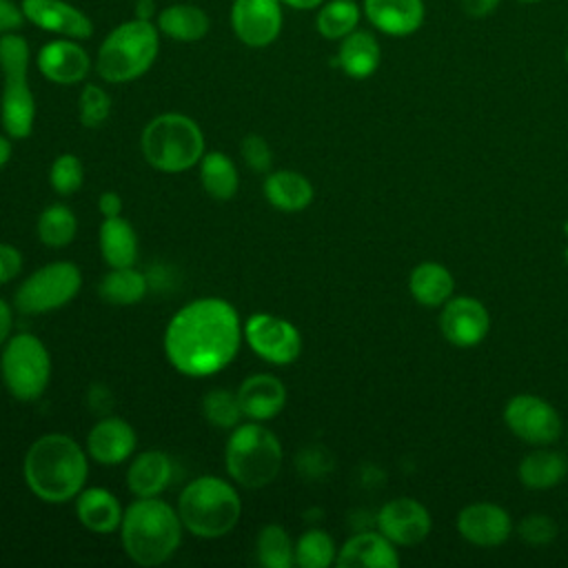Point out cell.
Listing matches in <instances>:
<instances>
[{
  "label": "cell",
  "mask_w": 568,
  "mask_h": 568,
  "mask_svg": "<svg viewBox=\"0 0 568 568\" xmlns=\"http://www.w3.org/2000/svg\"><path fill=\"white\" fill-rule=\"evenodd\" d=\"M244 339L235 306L222 297H197L166 324L164 353L189 377H209L226 368Z\"/></svg>",
  "instance_id": "6da1fadb"
},
{
  "label": "cell",
  "mask_w": 568,
  "mask_h": 568,
  "mask_svg": "<svg viewBox=\"0 0 568 568\" xmlns=\"http://www.w3.org/2000/svg\"><path fill=\"white\" fill-rule=\"evenodd\" d=\"M29 490L47 504H64L78 497L89 475V462L80 444L62 433L38 437L22 462Z\"/></svg>",
  "instance_id": "7a4b0ae2"
},
{
  "label": "cell",
  "mask_w": 568,
  "mask_h": 568,
  "mask_svg": "<svg viewBox=\"0 0 568 568\" xmlns=\"http://www.w3.org/2000/svg\"><path fill=\"white\" fill-rule=\"evenodd\" d=\"M178 510L160 497H138L126 506L120 524L126 557L144 568L169 561L182 541Z\"/></svg>",
  "instance_id": "3957f363"
},
{
  "label": "cell",
  "mask_w": 568,
  "mask_h": 568,
  "mask_svg": "<svg viewBox=\"0 0 568 568\" xmlns=\"http://www.w3.org/2000/svg\"><path fill=\"white\" fill-rule=\"evenodd\" d=\"M178 515L193 537L217 539L237 526L242 499L226 479L202 475L189 481L180 493Z\"/></svg>",
  "instance_id": "277c9868"
},
{
  "label": "cell",
  "mask_w": 568,
  "mask_h": 568,
  "mask_svg": "<svg viewBox=\"0 0 568 568\" xmlns=\"http://www.w3.org/2000/svg\"><path fill=\"white\" fill-rule=\"evenodd\" d=\"M160 51V29L151 20L131 18L118 24L98 49L95 71L111 84L144 75Z\"/></svg>",
  "instance_id": "5b68a950"
},
{
  "label": "cell",
  "mask_w": 568,
  "mask_h": 568,
  "mask_svg": "<svg viewBox=\"0 0 568 568\" xmlns=\"http://www.w3.org/2000/svg\"><path fill=\"white\" fill-rule=\"evenodd\" d=\"M282 459L284 453L277 435L255 419L237 424L224 448L226 473L244 488L268 486L277 477Z\"/></svg>",
  "instance_id": "8992f818"
},
{
  "label": "cell",
  "mask_w": 568,
  "mask_h": 568,
  "mask_svg": "<svg viewBox=\"0 0 568 568\" xmlns=\"http://www.w3.org/2000/svg\"><path fill=\"white\" fill-rule=\"evenodd\" d=\"M0 124L13 140L29 138L36 124V98L29 87V44L20 33L0 36Z\"/></svg>",
  "instance_id": "52a82bcc"
},
{
  "label": "cell",
  "mask_w": 568,
  "mask_h": 568,
  "mask_svg": "<svg viewBox=\"0 0 568 568\" xmlns=\"http://www.w3.org/2000/svg\"><path fill=\"white\" fill-rule=\"evenodd\" d=\"M144 160L164 173H182L200 164L204 155V133L184 113L155 115L142 131Z\"/></svg>",
  "instance_id": "ba28073f"
},
{
  "label": "cell",
  "mask_w": 568,
  "mask_h": 568,
  "mask_svg": "<svg viewBox=\"0 0 568 568\" xmlns=\"http://www.w3.org/2000/svg\"><path fill=\"white\" fill-rule=\"evenodd\" d=\"M0 375L7 390L20 402L38 399L51 379V355L31 333L11 335L2 344Z\"/></svg>",
  "instance_id": "9c48e42d"
},
{
  "label": "cell",
  "mask_w": 568,
  "mask_h": 568,
  "mask_svg": "<svg viewBox=\"0 0 568 568\" xmlns=\"http://www.w3.org/2000/svg\"><path fill=\"white\" fill-rule=\"evenodd\" d=\"M82 286V273L73 262L60 260L36 268L16 291L13 302L20 313L38 315L67 306Z\"/></svg>",
  "instance_id": "30bf717a"
},
{
  "label": "cell",
  "mask_w": 568,
  "mask_h": 568,
  "mask_svg": "<svg viewBox=\"0 0 568 568\" xmlns=\"http://www.w3.org/2000/svg\"><path fill=\"white\" fill-rule=\"evenodd\" d=\"M242 331L253 353L268 364L286 366L295 362L302 351L300 331L284 317L271 313H253L242 324Z\"/></svg>",
  "instance_id": "8fae6325"
},
{
  "label": "cell",
  "mask_w": 568,
  "mask_h": 568,
  "mask_svg": "<svg viewBox=\"0 0 568 568\" xmlns=\"http://www.w3.org/2000/svg\"><path fill=\"white\" fill-rule=\"evenodd\" d=\"M506 426L528 444H550L561 435L557 410L541 397L517 395L506 404Z\"/></svg>",
  "instance_id": "7c38bea8"
},
{
  "label": "cell",
  "mask_w": 568,
  "mask_h": 568,
  "mask_svg": "<svg viewBox=\"0 0 568 568\" xmlns=\"http://www.w3.org/2000/svg\"><path fill=\"white\" fill-rule=\"evenodd\" d=\"M231 27L240 42L260 49L275 42L282 31L280 0H233Z\"/></svg>",
  "instance_id": "4fadbf2b"
},
{
  "label": "cell",
  "mask_w": 568,
  "mask_h": 568,
  "mask_svg": "<svg viewBox=\"0 0 568 568\" xmlns=\"http://www.w3.org/2000/svg\"><path fill=\"white\" fill-rule=\"evenodd\" d=\"M24 20L60 38L87 40L93 36L91 18L67 0H22Z\"/></svg>",
  "instance_id": "5bb4252c"
},
{
  "label": "cell",
  "mask_w": 568,
  "mask_h": 568,
  "mask_svg": "<svg viewBox=\"0 0 568 568\" xmlns=\"http://www.w3.org/2000/svg\"><path fill=\"white\" fill-rule=\"evenodd\" d=\"M490 320L484 304L475 297H455L446 302L439 315L442 335L462 348L479 344L488 333Z\"/></svg>",
  "instance_id": "9a60e30c"
},
{
  "label": "cell",
  "mask_w": 568,
  "mask_h": 568,
  "mask_svg": "<svg viewBox=\"0 0 568 568\" xmlns=\"http://www.w3.org/2000/svg\"><path fill=\"white\" fill-rule=\"evenodd\" d=\"M377 526L379 532L393 544L413 546L426 539V535L430 532V515L419 501L410 497H399L384 504L377 515Z\"/></svg>",
  "instance_id": "2e32d148"
},
{
  "label": "cell",
  "mask_w": 568,
  "mask_h": 568,
  "mask_svg": "<svg viewBox=\"0 0 568 568\" xmlns=\"http://www.w3.org/2000/svg\"><path fill=\"white\" fill-rule=\"evenodd\" d=\"M38 71L55 84H78L91 71L89 53L78 44V40L60 38L47 42L36 55Z\"/></svg>",
  "instance_id": "e0dca14e"
},
{
  "label": "cell",
  "mask_w": 568,
  "mask_h": 568,
  "mask_svg": "<svg viewBox=\"0 0 568 568\" xmlns=\"http://www.w3.org/2000/svg\"><path fill=\"white\" fill-rule=\"evenodd\" d=\"M135 430L122 417H104L87 435V450L93 462L102 466H115L126 462L135 450Z\"/></svg>",
  "instance_id": "ac0fdd59"
},
{
  "label": "cell",
  "mask_w": 568,
  "mask_h": 568,
  "mask_svg": "<svg viewBox=\"0 0 568 568\" xmlns=\"http://www.w3.org/2000/svg\"><path fill=\"white\" fill-rule=\"evenodd\" d=\"M510 517L495 504H470L457 515V530L475 546H499L510 535Z\"/></svg>",
  "instance_id": "d6986e66"
},
{
  "label": "cell",
  "mask_w": 568,
  "mask_h": 568,
  "mask_svg": "<svg viewBox=\"0 0 568 568\" xmlns=\"http://www.w3.org/2000/svg\"><path fill=\"white\" fill-rule=\"evenodd\" d=\"M237 399L244 417L255 422H266L282 413L286 404V386L275 375L255 373L240 384Z\"/></svg>",
  "instance_id": "ffe728a7"
},
{
  "label": "cell",
  "mask_w": 568,
  "mask_h": 568,
  "mask_svg": "<svg viewBox=\"0 0 568 568\" xmlns=\"http://www.w3.org/2000/svg\"><path fill=\"white\" fill-rule=\"evenodd\" d=\"M364 13L373 27L388 36H410L424 22L422 0H364Z\"/></svg>",
  "instance_id": "44dd1931"
},
{
  "label": "cell",
  "mask_w": 568,
  "mask_h": 568,
  "mask_svg": "<svg viewBox=\"0 0 568 568\" xmlns=\"http://www.w3.org/2000/svg\"><path fill=\"white\" fill-rule=\"evenodd\" d=\"M339 568H397L399 557L393 541L382 532H359L337 552Z\"/></svg>",
  "instance_id": "7402d4cb"
},
{
  "label": "cell",
  "mask_w": 568,
  "mask_h": 568,
  "mask_svg": "<svg viewBox=\"0 0 568 568\" xmlns=\"http://www.w3.org/2000/svg\"><path fill=\"white\" fill-rule=\"evenodd\" d=\"M75 513L80 524L98 535H109L122 524V506L106 488H82L75 497Z\"/></svg>",
  "instance_id": "603a6c76"
},
{
  "label": "cell",
  "mask_w": 568,
  "mask_h": 568,
  "mask_svg": "<svg viewBox=\"0 0 568 568\" xmlns=\"http://www.w3.org/2000/svg\"><path fill=\"white\" fill-rule=\"evenodd\" d=\"M171 459L162 450H144L126 468V486L135 497H158L171 481Z\"/></svg>",
  "instance_id": "cb8c5ba5"
},
{
  "label": "cell",
  "mask_w": 568,
  "mask_h": 568,
  "mask_svg": "<svg viewBox=\"0 0 568 568\" xmlns=\"http://www.w3.org/2000/svg\"><path fill=\"white\" fill-rule=\"evenodd\" d=\"M264 195L271 206L295 213L313 202V184L297 171L280 169L266 175Z\"/></svg>",
  "instance_id": "d4e9b609"
},
{
  "label": "cell",
  "mask_w": 568,
  "mask_h": 568,
  "mask_svg": "<svg viewBox=\"0 0 568 568\" xmlns=\"http://www.w3.org/2000/svg\"><path fill=\"white\" fill-rule=\"evenodd\" d=\"M158 29L175 42H197L209 33V16L197 4L178 2L158 13Z\"/></svg>",
  "instance_id": "484cf974"
},
{
  "label": "cell",
  "mask_w": 568,
  "mask_h": 568,
  "mask_svg": "<svg viewBox=\"0 0 568 568\" xmlns=\"http://www.w3.org/2000/svg\"><path fill=\"white\" fill-rule=\"evenodd\" d=\"M379 44L368 31H353L346 38H342L339 51H337V64L348 78L364 80L373 75L379 67Z\"/></svg>",
  "instance_id": "4316f807"
},
{
  "label": "cell",
  "mask_w": 568,
  "mask_h": 568,
  "mask_svg": "<svg viewBox=\"0 0 568 568\" xmlns=\"http://www.w3.org/2000/svg\"><path fill=\"white\" fill-rule=\"evenodd\" d=\"M98 242L100 253L111 268L133 266V262L138 260V235L122 215L104 217L98 233Z\"/></svg>",
  "instance_id": "83f0119b"
},
{
  "label": "cell",
  "mask_w": 568,
  "mask_h": 568,
  "mask_svg": "<svg viewBox=\"0 0 568 568\" xmlns=\"http://www.w3.org/2000/svg\"><path fill=\"white\" fill-rule=\"evenodd\" d=\"M98 291L106 304L131 306L142 302V297L149 291V282L144 273H140L133 266H115L102 277Z\"/></svg>",
  "instance_id": "f1b7e54d"
},
{
  "label": "cell",
  "mask_w": 568,
  "mask_h": 568,
  "mask_svg": "<svg viewBox=\"0 0 568 568\" xmlns=\"http://www.w3.org/2000/svg\"><path fill=\"white\" fill-rule=\"evenodd\" d=\"M200 180H202V189L213 200H220V202L231 200L240 186L235 162L226 153H220V151H211V153L202 155Z\"/></svg>",
  "instance_id": "f546056e"
},
{
  "label": "cell",
  "mask_w": 568,
  "mask_h": 568,
  "mask_svg": "<svg viewBox=\"0 0 568 568\" xmlns=\"http://www.w3.org/2000/svg\"><path fill=\"white\" fill-rule=\"evenodd\" d=\"M408 288L419 304L439 306L453 293V277L446 266H442L437 262H422L413 268Z\"/></svg>",
  "instance_id": "4dcf8cb0"
},
{
  "label": "cell",
  "mask_w": 568,
  "mask_h": 568,
  "mask_svg": "<svg viewBox=\"0 0 568 568\" xmlns=\"http://www.w3.org/2000/svg\"><path fill=\"white\" fill-rule=\"evenodd\" d=\"M568 470V462L557 450H532L519 464V479L526 488L544 490L557 486Z\"/></svg>",
  "instance_id": "1f68e13d"
},
{
  "label": "cell",
  "mask_w": 568,
  "mask_h": 568,
  "mask_svg": "<svg viewBox=\"0 0 568 568\" xmlns=\"http://www.w3.org/2000/svg\"><path fill=\"white\" fill-rule=\"evenodd\" d=\"M38 240L51 248L67 246L78 231L75 213L67 204H51L38 215Z\"/></svg>",
  "instance_id": "d6a6232c"
},
{
  "label": "cell",
  "mask_w": 568,
  "mask_h": 568,
  "mask_svg": "<svg viewBox=\"0 0 568 568\" xmlns=\"http://www.w3.org/2000/svg\"><path fill=\"white\" fill-rule=\"evenodd\" d=\"M255 555L264 568H291L295 564V546L280 524H266L260 530Z\"/></svg>",
  "instance_id": "836d02e7"
},
{
  "label": "cell",
  "mask_w": 568,
  "mask_h": 568,
  "mask_svg": "<svg viewBox=\"0 0 568 568\" xmlns=\"http://www.w3.org/2000/svg\"><path fill=\"white\" fill-rule=\"evenodd\" d=\"M357 22H359V7L353 0H331V2H324L320 13H317V18H315L317 31L326 40H342V38H346L348 33L355 31Z\"/></svg>",
  "instance_id": "e575fe53"
},
{
  "label": "cell",
  "mask_w": 568,
  "mask_h": 568,
  "mask_svg": "<svg viewBox=\"0 0 568 568\" xmlns=\"http://www.w3.org/2000/svg\"><path fill=\"white\" fill-rule=\"evenodd\" d=\"M202 415L206 417V422L215 428L222 430H233L240 419L244 417L240 399H237V390H229V388H213L202 397Z\"/></svg>",
  "instance_id": "d590c367"
},
{
  "label": "cell",
  "mask_w": 568,
  "mask_h": 568,
  "mask_svg": "<svg viewBox=\"0 0 568 568\" xmlns=\"http://www.w3.org/2000/svg\"><path fill=\"white\" fill-rule=\"evenodd\" d=\"M337 559L335 544L328 532L311 528L300 535L295 544V564L300 568H326Z\"/></svg>",
  "instance_id": "8d00e7d4"
},
{
  "label": "cell",
  "mask_w": 568,
  "mask_h": 568,
  "mask_svg": "<svg viewBox=\"0 0 568 568\" xmlns=\"http://www.w3.org/2000/svg\"><path fill=\"white\" fill-rule=\"evenodd\" d=\"M84 169L75 153H60L51 169H49V182L58 195H71L82 186Z\"/></svg>",
  "instance_id": "74e56055"
},
{
  "label": "cell",
  "mask_w": 568,
  "mask_h": 568,
  "mask_svg": "<svg viewBox=\"0 0 568 568\" xmlns=\"http://www.w3.org/2000/svg\"><path fill=\"white\" fill-rule=\"evenodd\" d=\"M109 113H111L109 93L98 84H84L80 100H78L80 124H84L87 129H98L106 122Z\"/></svg>",
  "instance_id": "f35d334b"
},
{
  "label": "cell",
  "mask_w": 568,
  "mask_h": 568,
  "mask_svg": "<svg viewBox=\"0 0 568 568\" xmlns=\"http://www.w3.org/2000/svg\"><path fill=\"white\" fill-rule=\"evenodd\" d=\"M240 153H242L246 166H248L251 171H255V173H264V171H268L271 164H273L271 146H268V142H266L262 135H257V133H251V135H246V138L242 140Z\"/></svg>",
  "instance_id": "ab89813d"
},
{
  "label": "cell",
  "mask_w": 568,
  "mask_h": 568,
  "mask_svg": "<svg viewBox=\"0 0 568 568\" xmlns=\"http://www.w3.org/2000/svg\"><path fill=\"white\" fill-rule=\"evenodd\" d=\"M555 535H557V526L546 515H528L519 524V537L532 546L548 544L550 539H555Z\"/></svg>",
  "instance_id": "60d3db41"
},
{
  "label": "cell",
  "mask_w": 568,
  "mask_h": 568,
  "mask_svg": "<svg viewBox=\"0 0 568 568\" xmlns=\"http://www.w3.org/2000/svg\"><path fill=\"white\" fill-rule=\"evenodd\" d=\"M22 271V253L7 242H0V284L11 282Z\"/></svg>",
  "instance_id": "b9f144b4"
},
{
  "label": "cell",
  "mask_w": 568,
  "mask_h": 568,
  "mask_svg": "<svg viewBox=\"0 0 568 568\" xmlns=\"http://www.w3.org/2000/svg\"><path fill=\"white\" fill-rule=\"evenodd\" d=\"M22 22H24L22 7L16 4L13 0H0V36L18 31Z\"/></svg>",
  "instance_id": "7bdbcfd3"
},
{
  "label": "cell",
  "mask_w": 568,
  "mask_h": 568,
  "mask_svg": "<svg viewBox=\"0 0 568 568\" xmlns=\"http://www.w3.org/2000/svg\"><path fill=\"white\" fill-rule=\"evenodd\" d=\"M499 0H462V11L470 18H484L495 11Z\"/></svg>",
  "instance_id": "ee69618b"
},
{
  "label": "cell",
  "mask_w": 568,
  "mask_h": 568,
  "mask_svg": "<svg viewBox=\"0 0 568 568\" xmlns=\"http://www.w3.org/2000/svg\"><path fill=\"white\" fill-rule=\"evenodd\" d=\"M98 209L104 217H115L122 213V197L115 191H104L98 200Z\"/></svg>",
  "instance_id": "f6af8a7d"
},
{
  "label": "cell",
  "mask_w": 568,
  "mask_h": 568,
  "mask_svg": "<svg viewBox=\"0 0 568 568\" xmlns=\"http://www.w3.org/2000/svg\"><path fill=\"white\" fill-rule=\"evenodd\" d=\"M11 326H13V322H11V308H9V304L0 297V346L9 339Z\"/></svg>",
  "instance_id": "bcb514c9"
},
{
  "label": "cell",
  "mask_w": 568,
  "mask_h": 568,
  "mask_svg": "<svg viewBox=\"0 0 568 568\" xmlns=\"http://www.w3.org/2000/svg\"><path fill=\"white\" fill-rule=\"evenodd\" d=\"M155 16V2L153 0H138L135 2V16L138 20H151Z\"/></svg>",
  "instance_id": "7dc6e473"
},
{
  "label": "cell",
  "mask_w": 568,
  "mask_h": 568,
  "mask_svg": "<svg viewBox=\"0 0 568 568\" xmlns=\"http://www.w3.org/2000/svg\"><path fill=\"white\" fill-rule=\"evenodd\" d=\"M282 4H288L293 9H300V11H306V9H315V7H322L324 0H280Z\"/></svg>",
  "instance_id": "c3c4849f"
},
{
  "label": "cell",
  "mask_w": 568,
  "mask_h": 568,
  "mask_svg": "<svg viewBox=\"0 0 568 568\" xmlns=\"http://www.w3.org/2000/svg\"><path fill=\"white\" fill-rule=\"evenodd\" d=\"M11 158V142H9V135H0V169L9 162Z\"/></svg>",
  "instance_id": "681fc988"
},
{
  "label": "cell",
  "mask_w": 568,
  "mask_h": 568,
  "mask_svg": "<svg viewBox=\"0 0 568 568\" xmlns=\"http://www.w3.org/2000/svg\"><path fill=\"white\" fill-rule=\"evenodd\" d=\"M95 390H98L100 395H104V393H106V388H102V386H95V388H91V393H95ZM91 406H98L95 410H106V404H102V399H100V397H98V402H95V404H91Z\"/></svg>",
  "instance_id": "f907efd6"
},
{
  "label": "cell",
  "mask_w": 568,
  "mask_h": 568,
  "mask_svg": "<svg viewBox=\"0 0 568 568\" xmlns=\"http://www.w3.org/2000/svg\"><path fill=\"white\" fill-rule=\"evenodd\" d=\"M519 2H539V0H519Z\"/></svg>",
  "instance_id": "816d5d0a"
},
{
  "label": "cell",
  "mask_w": 568,
  "mask_h": 568,
  "mask_svg": "<svg viewBox=\"0 0 568 568\" xmlns=\"http://www.w3.org/2000/svg\"><path fill=\"white\" fill-rule=\"evenodd\" d=\"M566 260H568V248H566Z\"/></svg>",
  "instance_id": "f5cc1de1"
},
{
  "label": "cell",
  "mask_w": 568,
  "mask_h": 568,
  "mask_svg": "<svg viewBox=\"0 0 568 568\" xmlns=\"http://www.w3.org/2000/svg\"><path fill=\"white\" fill-rule=\"evenodd\" d=\"M566 60H568V51H566Z\"/></svg>",
  "instance_id": "db71d44e"
}]
</instances>
